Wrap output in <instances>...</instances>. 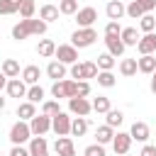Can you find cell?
Instances as JSON below:
<instances>
[{
    "label": "cell",
    "instance_id": "6da1fadb",
    "mask_svg": "<svg viewBox=\"0 0 156 156\" xmlns=\"http://www.w3.org/2000/svg\"><path fill=\"white\" fill-rule=\"evenodd\" d=\"M46 22L39 17V20H34V17H29V20H20V24H15L12 27V39L15 41H22V39H27V37H32V34H44L46 32Z\"/></svg>",
    "mask_w": 156,
    "mask_h": 156
},
{
    "label": "cell",
    "instance_id": "7a4b0ae2",
    "mask_svg": "<svg viewBox=\"0 0 156 156\" xmlns=\"http://www.w3.org/2000/svg\"><path fill=\"white\" fill-rule=\"evenodd\" d=\"M95 39H98V32H95L93 27H78V29L71 34V44H73L76 49H85V46L95 44Z\"/></svg>",
    "mask_w": 156,
    "mask_h": 156
},
{
    "label": "cell",
    "instance_id": "3957f363",
    "mask_svg": "<svg viewBox=\"0 0 156 156\" xmlns=\"http://www.w3.org/2000/svg\"><path fill=\"white\" fill-rule=\"evenodd\" d=\"M29 139H32L29 122H24V119L15 122L12 129H10V141H12V146H15V144H24V141H29Z\"/></svg>",
    "mask_w": 156,
    "mask_h": 156
},
{
    "label": "cell",
    "instance_id": "277c9868",
    "mask_svg": "<svg viewBox=\"0 0 156 156\" xmlns=\"http://www.w3.org/2000/svg\"><path fill=\"white\" fill-rule=\"evenodd\" d=\"M29 129H32V136H44L49 129H51V117L49 115H34L29 119Z\"/></svg>",
    "mask_w": 156,
    "mask_h": 156
},
{
    "label": "cell",
    "instance_id": "5b68a950",
    "mask_svg": "<svg viewBox=\"0 0 156 156\" xmlns=\"http://www.w3.org/2000/svg\"><path fill=\"white\" fill-rule=\"evenodd\" d=\"M54 56H56V61H61V63L71 66V63H76V61H78V49H76L73 44H61V46H56Z\"/></svg>",
    "mask_w": 156,
    "mask_h": 156
},
{
    "label": "cell",
    "instance_id": "8992f818",
    "mask_svg": "<svg viewBox=\"0 0 156 156\" xmlns=\"http://www.w3.org/2000/svg\"><path fill=\"white\" fill-rule=\"evenodd\" d=\"M51 95H54L56 100H61V98H73V95H76V80H54Z\"/></svg>",
    "mask_w": 156,
    "mask_h": 156
},
{
    "label": "cell",
    "instance_id": "52a82bcc",
    "mask_svg": "<svg viewBox=\"0 0 156 156\" xmlns=\"http://www.w3.org/2000/svg\"><path fill=\"white\" fill-rule=\"evenodd\" d=\"M68 110H71L73 115H78V117H88V115L93 112V105H90L88 98H78V95H73V98H68Z\"/></svg>",
    "mask_w": 156,
    "mask_h": 156
},
{
    "label": "cell",
    "instance_id": "ba28073f",
    "mask_svg": "<svg viewBox=\"0 0 156 156\" xmlns=\"http://www.w3.org/2000/svg\"><path fill=\"white\" fill-rule=\"evenodd\" d=\"M51 129L56 132V136H68L71 134V117L66 112H56L51 117Z\"/></svg>",
    "mask_w": 156,
    "mask_h": 156
},
{
    "label": "cell",
    "instance_id": "9c48e42d",
    "mask_svg": "<svg viewBox=\"0 0 156 156\" xmlns=\"http://www.w3.org/2000/svg\"><path fill=\"white\" fill-rule=\"evenodd\" d=\"M112 149H115V154L117 156H124V154H129V146H132V136H129V132H117L115 136H112Z\"/></svg>",
    "mask_w": 156,
    "mask_h": 156
},
{
    "label": "cell",
    "instance_id": "30bf717a",
    "mask_svg": "<svg viewBox=\"0 0 156 156\" xmlns=\"http://www.w3.org/2000/svg\"><path fill=\"white\" fill-rule=\"evenodd\" d=\"M5 90H7V95L10 98H24L27 95V83L17 76V78H7V85H5Z\"/></svg>",
    "mask_w": 156,
    "mask_h": 156
},
{
    "label": "cell",
    "instance_id": "8fae6325",
    "mask_svg": "<svg viewBox=\"0 0 156 156\" xmlns=\"http://www.w3.org/2000/svg\"><path fill=\"white\" fill-rule=\"evenodd\" d=\"M95 20H98L95 7H80V10L76 12V22H78V27H93Z\"/></svg>",
    "mask_w": 156,
    "mask_h": 156
},
{
    "label": "cell",
    "instance_id": "7c38bea8",
    "mask_svg": "<svg viewBox=\"0 0 156 156\" xmlns=\"http://www.w3.org/2000/svg\"><path fill=\"white\" fill-rule=\"evenodd\" d=\"M136 49H139L141 56L144 54H154L156 51V34L154 32H144V37H139V41H136Z\"/></svg>",
    "mask_w": 156,
    "mask_h": 156
},
{
    "label": "cell",
    "instance_id": "4fadbf2b",
    "mask_svg": "<svg viewBox=\"0 0 156 156\" xmlns=\"http://www.w3.org/2000/svg\"><path fill=\"white\" fill-rule=\"evenodd\" d=\"M54 151L58 156H76V146H73V139L71 136H58L54 141Z\"/></svg>",
    "mask_w": 156,
    "mask_h": 156
},
{
    "label": "cell",
    "instance_id": "5bb4252c",
    "mask_svg": "<svg viewBox=\"0 0 156 156\" xmlns=\"http://www.w3.org/2000/svg\"><path fill=\"white\" fill-rule=\"evenodd\" d=\"M105 46H107V51L117 58V56H122L124 54V44H122V39H119V34H105Z\"/></svg>",
    "mask_w": 156,
    "mask_h": 156
},
{
    "label": "cell",
    "instance_id": "9a60e30c",
    "mask_svg": "<svg viewBox=\"0 0 156 156\" xmlns=\"http://www.w3.org/2000/svg\"><path fill=\"white\" fill-rule=\"evenodd\" d=\"M29 156H49V144L44 136H32L29 139Z\"/></svg>",
    "mask_w": 156,
    "mask_h": 156
},
{
    "label": "cell",
    "instance_id": "2e32d148",
    "mask_svg": "<svg viewBox=\"0 0 156 156\" xmlns=\"http://www.w3.org/2000/svg\"><path fill=\"white\" fill-rule=\"evenodd\" d=\"M129 136H132V141H146V139L151 136L149 124H146V122H134L132 129H129Z\"/></svg>",
    "mask_w": 156,
    "mask_h": 156
},
{
    "label": "cell",
    "instance_id": "e0dca14e",
    "mask_svg": "<svg viewBox=\"0 0 156 156\" xmlns=\"http://www.w3.org/2000/svg\"><path fill=\"white\" fill-rule=\"evenodd\" d=\"M46 76H49L51 80H63V78H66V63L51 61V63L46 66Z\"/></svg>",
    "mask_w": 156,
    "mask_h": 156
},
{
    "label": "cell",
    "instance_id": "ac0fdd59",
    "mask_svg": "<svg viewBox=\"0 0 156 156\" xmlns=\"http://www.w3.org/2000/svg\"><path fill=\"white\" fill-rule=\"evenodd\" d=\"M105 12H107L110 20H119L122 15H127V7L122 5V0H110L107 7H105Z\"/></svg>",
    "mask_w": 156,
    "mask_h": 156
},
{
    "label": "cell",
    "instance_id": "d6986e66",
    "mask_svg": "<svg viewBox=\"0 0 156 156\" xmlns=\"http://www.w3.org/2000/svg\"><path fill=\"white\" fill-rule=\"evenodd\" d=\"M136 68H139L141 73H154V68H156V56H154V54H144L141 58H136Z\"/></svg>",
    "mask_w": 156,
    "mask_h": 156
},
{
    "label": "cell",
    "instance_id": "ffe728a7",
    "mask_svg": "<svg viewBox=\"0 0 156 156\" xmlns=\"http://www.w3.org/2000/svg\"><path fill=\"white\" fill-rule=\"evenodd\" d=\"M119 39H122L124 46H136V41H139V32H136L134 27H124V29L119 32Z\"/></svg>",
    "mask_w": 156,
    "mask_h": 156
},
{
    "label": "cell",
    "instance_id": "44dd1931",
    "mask_svg": "<svg viewBox=\"0 0 156 156\" xmlns=\"http://www.w3.org/2000/svg\"><path fill=\"white\" fill-rule=\"evenodd\" d=\"M39 76H41V68H39V66H24V71H22V80H24L27 85L39 83Z\"/></svg>",
    "mask_w": 156,
    "mask_h": 156
},
{
    "label": "cell",
    "instance_id": "7402d4cb",
    "mask_svg": "<svg viewBox=\"0 0 156 156\" xmlns=\"http://www.w3.org/2000/svg\"><path fill=\"white\" fill-rule=\"evenodd\" d=\"M34 115H37V107H34V102H29V100H27V102H20V105H17V117H20V119L29 122Z\"/></svg>",
    "mask_w": 156,
    "mask_h": 156
},
{
    "label": "cell",
    "instance_id": "603a6c76",
    "mask_svg": "<svg viewBox=\"0 0 156 156\" xmlns=\"http://www.w3.org/2000/svg\"><path fill=\"white\" fill-rule=\"evenodd\" d=\"M112 136H115V129L110 127V124H102V127H98V132H95V139H98V144H110L112 141Z\"/></svg>",
    "mask_w": 156,
    "mask_h": 156
},
{
    "label": "cell",
    "instance_id": "cb8c5ba5",
    "mask_svg": "<svg viewBox=\"0 0 156 156\" xmlns=\"http://www.w3.org/2000/svg\"><path fill=\"white\" fill-rule=\"evenodd\" d=\"M0 71H2L7 78H17V76H20V63H17L15 58H5L2 66H0Z\"/></svg>",
    "mask_w": 156,
    "mask_h": 156
},
{
    "label": "cell",
    "instance_id": "d4e9b609",
    "mask_svg": "<svg viewBox=\"0 0 156 156\" xmlns=\"http://www.w3.org/2000/svg\"><path fill=\"white\" fill-rule=\"evenodd\" d=\"M39 17L49 24V22H54V20H58V7L56 5H41V10H39Z\"/></svg>",
    "mask_w": 156,
    "mask_h": 156
},
{
    "label": "cell",
    "instance_id": "484cf974",
    "mask_svg": "<svg viewBox=\"0 0 156 156\" xmlns=\"http://www.w3.org/2000/svg\"><path fill=\"white\" fill-rule=\"evenodd\" d=\"M54 51H56V44H54L51 39H41V41L37 44V54H39V56H44V58L54 56Z\"/></svg>",
    "mask_w": 156,
    "mask_h": 156
},
{
    "label": "cell",
    "instance_id": "4316f807",
    "mask_svg": "<svg viewBox=\"0 0 156 156\" xmlns=\"http://www.w3.org/2000/svg\"><path fill=\"white\" fill-rule=\"evenodd\" d=\"M136 71H139V68H136V58H122V63H119V73H122L124 78H132Z\"/></svg>",
    "mask_w": 156,
    "mask_h": 156
},
{
    "label": "cell",
    "instance_id": "83f0119b",
    "mask_svg": "<svg viewBox=\"0 0 156 156\" xmlns=\"http://www.w3.org/2000/svg\"><path fill=\"white\" fill-rule=\"evenodd\" d=\"M98 76V63L95 61H83L80 63V80H88V78H95Z\"/></svg>",
    "mask_w": 156,
    "mask_h": 156
},
{
    "label": "cell",
    "instance_id": "f1b7e54d",
    "mask_svg": "<svg viewBox=\"0 0 156 156\" xmlns=\"http://www.w3.org/2000/svg\"><path fill=\"white\" fill-rule=\"evenodd\" d=\"M24 98H27L29 102H34V105H37V102H44V88L34 83V85L27 88V95H24Z\"/></svg>",
    "mask_w": 156,
    "mask_h": 156
},
{
    "label": "cell",
    "instance_id": "f546056e",
    "mask_svg": "<svg viewBox=\"0 0 156 156\" xmlns=\"http://www.w3.org/2000/svg\"><path fill=\"white\" fill-rule=\"evenodd\" d=\"M85 132H88V119H85V117L71 119V134H73V136H83Z\"/></svg>",
    "mask_w": 156,
    "mask_h": 156
},
{
    "label": "cell",
    "instance_id": "4dcf8cb0",
    "mask_svg": "<svg viewBox=\"0 0 156 156\" xmlns=\"http://www.w3.org/2000/svg\"><path fill=\"white\" fill-rule=\"evenodd\" d=\"M34 10H37V2L34 0H20V17L22 20H29V17H34Z\"/></svg>",
    "mask_w": 156,
    "mask_h": 156
},
{
    "label": "cell",
    "instance_id": "1f68e13d",
    "mask_svg": "<svg viewBox=\"0 0 156 156\" xmlns=\"http://www.w3.org/2000/svg\"><path fill=\"white\" fill-rule=\"evenodd\" d=\"M95 63H98V68H100V71H112V68H115V56H112L110 51H105V54H100V56H98V61H95Z\"/></svg>",
    "mask_w": 156,
    "mask_h": 156
},
{
    "label": "cell",
    "instance_id": "d6a6232c",
    "mask_svg": "<svg viewBox=\"0 0 156 156\" xmlns=\"http://www.w3.org/2000/svg\"><path fill=\"white\" fill-rule=\"evenodd\" d=\"M139 27H141V32H154L156 29V17L151 12H144L139 17Z\"/></svg>",
    "mask_w": 156,
    "mask_h": 156
},
{
    "label": "cell",
    "instance_id": "836d02e7",
    "mask_svg": "<svg viewBox=\"0 0 156 156\" xmlns=\"http://www.w3.org/2000/svg\"><path fill=\"white\" fill-rule=\"evenodd\" d=\"M98 85H102V88H112L115 83H117V78L112 76V71H98Z\"/></svg>",
    "mask_w": 156,
    "mask_h": 156
},
{
    "label": "cell",
    "instance_id": "e575fe53",
    "mask_svg": "<svg viewBox=\"0 0 156 156\" xmlns=\"http://www.w3.org/2000/svg\"><path fill=\"white\" fill-rule=\"evenodd\" d=\"M93 112H100V115H105L107 110H110V98H105V95H98L93 102Z\"/></svg>",
    "mask_w": 156,
    "mask_h": 156
},
{
    "label": "cell",
    "instance_id": "d590c367",
    "mask_svg": "<svg viewBox=\"0 0 156 156\" xmlns=\"http://www.w3.org/2000/svg\"><path fill=\"white\" fill-rule=\"evenodd\" d=\"M58 12L61 15H76L78 12V0H61L58 2Z\"/></svg>",
    "mask_w": 156,
    "mask_h": 156
},
{
    "label": "cell",
    "instance_id": "8d00e7d4",
    "mask_svg": "<svg viewBox=\"0 0 156 156\" xmlns=\"http://www.w3.org/2000/svg\"><path fill=\"white\" fill-rule=\"evenodd\" d=\"M20 10V0H0V15H15Z\"/></svg>",
    "mask_w": 156,
    "mask_h": 156
},
{
    "label": "cell",
    "instance_id": "74e56055",
    "mask_svg": "<svg viewBox=\"0 0 156 156\" xmlns=\"http://www.w3.org/2000/svg\"><path fill=\"white\" fill-rule=\"evenodd\" d=\"M105 115H107V124H110L112 129H115V127H119V124H122V119H124V115H122L119 110H112V107H110Z\"/></svg>",
    "mask_w": 156,
    "mask_h": 156
},
{
    "label": "cell",
    "instance_id": "f35d334b",
    "mask_svg": "<svg viewBox=\"0 0 156 156\" xmlns=\"http://www.w3.org/2000/svg\"><path fill=\"white\" fill-rule=\"evenodd\" d=\"M127 15H129L132 20H139V17L144 15V10H141V5H139V0H132V2L127 5Z\"/></svg>",
    "mask_w": 156,
    "mask_h": 156
},
{
    "label": "cell",
    "instance_id": "ab89813d",
    "mask_svg": "<svg viewBox=\"0 0 156 156\" xmlns=\"http://www.w3.org/2000/svg\"><path fill=\"white\" fill-rule=\"evenodd\" d=\"M41 110H44V115H49V117H54L56 112H61V107H58V100H44Z\"/></svg>",
    "mask_w": 156,
    "mask_h": 156
},
{
    "label": "cell",
    "instance_id": "60d3db41",
    "mask_svg": "<svg viewBox=\"0 0 156 156\" xmlns=\"http://www.w3.org/2000/svg\"><path fill=\"white\" fill-rule=\"evenodd\" d=\"M76 95L78 98H88L90 95V83L88 80H76Z\"/></svg>",
    "mask_w": 156,
    "mask_h": 156
},
{
    "label": "cell",
    "instance_id": "b9f144b4",
    "mask_svg": "<svg viewBox=\"0 0 156 156\" xmlns=\"http://www.w3.org/2000/svg\"><path fill=\"white\" fill-rule=\"evenodd\" d=\"M85 156H105V146L102 144H90V146H85Z\"/></svg>",
    "mask_w": 156,
    "mask_h": 156
},
{
    "label": "cell",
    "instance_id": "7bdbcfd3",
    "mask_svg": "<svg viewBox=\"0 0 156 156\" xmlns=\"http://www.w3.org/2000/svg\"><path fill=\"white\" fill-rule=\"evenodd\" d=\"M119 32H122L119 22H117V20H110V22H107V27H105V34H119Z\"/></svg>",
    "mask_w": 156,
    "mask_h": 156
},
{
    "label": "cell",
    "instance_id": "ee69618b",
    "mask_svg": "<svg viewBox=\"0 0 156 156\" xmlns=\"http://www.w3.org/2000/svg\"><path fill=\"white\" fill-rule=\"evenodd\" d=\"M10 156H29V149H24L22 144H15L12 151H10Z\"/></svg>",
    "mask_w": 156,
    "mask_h": 156
},
{
    "label": "cell",
    "instance_id": "f6af8a7d",
    "mask_svg": "<svg viewBox=\"0 0 156 156\" xmlns=\"http://www.w3.org/2000/svg\"><path fill=\"white\" fill-rule=\"evenodd\" d=\"M139 5H141V10H144V12L156 10V0H139Z\"/></svg>",
    "mask_w": 156,
    "mask_h": 156
},
{
    "label": "cell",
    "instance_id": "bcb514c9",
    "mask_svg": "<svg viewBox=\"0 0 156 156\" xmlns=\"http://www.w3.org/2000/svg\"><path fill=\"white\" fill-rule=\"evenodd\" d=\"M71 78L80 80V63H78V61H76V63H71Z\"/></svg>",
    "mask_w": 156,
    "mask_h": 156
},
{
    "label": "cell",
    "instance_id": "7dc6e473",
    "mask_svg": "<svg viewBox=\"0 0 156 156\" xmlns=\"http://www.w3.org/2000/svg\"><path fill=\"white\" fill-rule=\"evenodd\" d=\"M139 156H156V146L144 144V149H141V154H139Z\"/></svg>",
    "mask_w": 156,
    "mask_h": 156
},
{
    "label": "cell",
    "instance_id": "c3c4849f",
    "mask_svg": "<svg viewBox=\"0 0 156 156\" xmlns=\"http://www.w3.org/2000/svg\"><path fill=\"white\" fill-rule=\"evenodd\" d=\"M5 85H7V76H5V73H2V71H0V90H2V88H5Z\"/></svg>",
    "mask_w": 156,
    "mask_h": 156
},
{
    "label": "cell",
    "instance_id": "681fc988",
    "mask_svg": "<svg viewBox=\"0 0 156 156\" xmlns=\"http://www.w3.org/2000/svg\"><path fill=\"white\" fill-rule=\"evenodd\" d=\"M151 93L156 95V80H154V78H151Z\"/></svg>",
    "mask_w": 156,
    "mask_h": 156
},
{
    "label": "cell",
    "instance_id": "f907efd6",
    "mask_svg": "<svg viewBox=\"0 0 156 156\" xmlns=\"http://www.w3.org/2000/svg\"><path fill=\"white\" fill-rule=\"evenodd\" d=\"M5 110V98H0V112Z\"/></svg>",
    "mask_w": 156,
    "mask_h": 156
},
{
    "label": "cell",
    "instance_id": "816d5d0a",
    "mask_svg": "<svg viewBox=\"0 0 156 156\" xmlns=\"http://www.w3.org/2000/svg\"><path fill=\"white\" fill-rule=\"evenodd\" d=\"M151 76H154V80H156V68H154V73H151Z\"/></svg>",
    "mask_w": 156,
    "mask_h": 156
},
{
    "label": "cell",
    "instance_id": "f5cc1de1",
    "mask_svg": "<svg viewBox=\"0 0 156 156\" xmlns=\"http://www.w3.org/2000/svg\"><path fill=\"white\" fill-rule=\"evenodd\" d=\"M124 156H129V154H124Z\"/></svg>",
    "mask_w": 156,
    "mask_h": 156
},
{
    "label": "cell",
    "instance_id": "db71d44e",
    "mask_svg": "<svg viewBox=\"0 0 156 156\" xmlns=\"http://www.w3.org/2000/svg\"><path fill=\"white\" fill-rule=\"evenodd\" d=\"M0 156H2V154H0Z\"/></svg>",
    "mask_w": 156,
    "mask_h": 156
}]
</instances>
